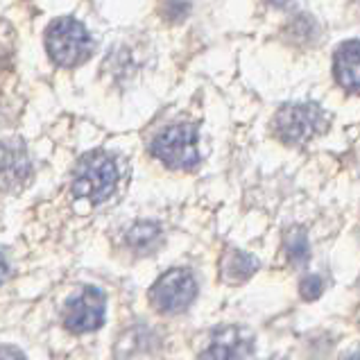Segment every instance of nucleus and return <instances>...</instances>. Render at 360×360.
<instances>
[{
    "label": "nucleus",
    "mask_w": 360,
    "mask_h": 360,
    "mask_svg": "<svg viewBox=\"0 0 360 360\" xmlns=\"http://www.w3.org/2000/svg\"><path fill=\"white\" fill-rule=\"evenodd\" d=\"M256 352V338L247 326H218L209 335V342L200 360H252Z\"/></svg>",
    "instance_id": "obj_6"
},
{
    "label": "nucleus",
    "mask_w": 360,
    "mask_h": 360,
    "mask_svg": "<svg viewBox=\"0 0 360 360\" xmlns=\"http://www.w3.org/2000/svg\"><path fill=\"white\" fill-rule=\"evenodd\" d=\"M0 360H25V356L14 347H0Z\"/></svg>",
    "instance_id": "obj_16"
},
{
    "label": "nucleus",
    "mask_w": 360,
    "mask_h": 360,
    "mask_svg": "<svg viewBox=\"0 0 360 360\" xmlns=\"http://www.w3.org/2000/svg\"><path fill=\"white\" fill-rule=\"evenodd\" d=\"M118 186L116 159L107 152H91L79 161L73 177V195L89 204H102Z\"/></svg>",
    "instance_id": "obj_1"
},
{
    "label": "nucleus",
    "mask_w": 360,
    "mask_h": 360,
    "mask_svg": "<svg viewBox=\"0 0 360 360\" xmlns=\"http://www.w3.org/2000/svg\"><path fill=\"white\" fill-rule=\"evenodd\" d=\"M340 360H360V352H352V354H347V356H342Z\"/></svg>",
    "instance_id": "obj_18"
},
{
    "label": "nucleus",
    "mask_w": 360,
    "mask_h": 360,
    "mask_svg": "<svg viewBox=\"0 0 360 360\" xmlns=\"http://www.w3.org/2000/svg\"><path fill=\"white\" fill-rule=\"evenodd\" d=\"M107 317V297L96 285L82 288V292L68 302L64 313V324L73 333L98 331Z\"/></svg>",
    "instance_id": "obj_7"
},
{
    "label": "nucleus",
    "mask_w": 360,
    "mask_h": 360,
    "mask_svg": "<svg viewBox=\"0 0 360 360\" xmlns=\"http://www.w3.org/2000/svg\"><path fill=\"white\" fill-rule=\"evenodd\" d=\"M358 288H360V279H358Z\"/></svg>",
    "instance_id": "obj_20"
},
{
    "label": "nucleus",
    "mask_w": 360,
    "mask_h": 360,
    "mask_svg": "<svg viewBox=\"0 0 360 360\" xmlns=\"http://www.w3.org/2000/svg\"><path fill=\"white\" fill-rule=\"evenodd\" d=\"M198 297V279L186 267H172L150 288V302L159 313L177 315Z\"/></svg>",
    "instance_id": "obj_5"
},
{
    "label": "nucleus",
    "mask_w": 360,
    "mask_h": 360,
    "mask_svg": "<svg viewBox=\"0 0 360 360\" xmlns=\"http://www.w3.org/2000/svg\"><path fill=\"white\" fill-rule=\"evenodd\" d=\"M198 143V127L191 122H179L159 131L152 141L150 152L172 170H193L202 159Z\"/></svg>",
    "instance_id": "obj_3"
},
{
    "label": "nucleus",
    "mask_w": 360,
    "mask_h": 360,
    "mask_svg": "<svg viewBox=\"0 0 360 360\" xmlns=\"http://www.w3.org/2000/svg\"><path fill=\"white\" fill-rule=\"evenodd\" d=\"M32 177V161L20 139L0 141V191L20 193Z\"/></svg>",
    "instance_id": "obj_8"
},
{
    "label": "nucleus",
    "mask_w": 360,
    "mask_h": 360,
    "mask_svg": "<svg viewBox=\"0 0 360 360\" xmlns=\"http://www.w3.org/2000/svg\"><path fill=\"white\" fill-rule=\"evenodd\" d=\"M270 5H274V7H283V5H288L290 0H267Z\"/></svg>",
    "instance_id": "obj_19"
},
{
    "label": "nucleus",
    "mask_w": 360,
    "mask_h": 360,
    "mask_svg": "<svg viewBox=\"0 0 360 360\" xmlns=\"http://www.w3.org/2000/svg\"><path fill=\"white\" fill-rule=\"evenodd\" d=\"M285 34H288V41L295 46H308L313 44L315 37H317V30H315V20L311 16H295L290 23L285 27Z\"/></svg>",
    "instance_id": "obj_13"
},
{
    "label": "nucleus",
    "mask_w": 360,
    "mask_h": 360,
    "mask_svg": "<svg viewBox=\"0 0 360 360\" xmlns=\"http://www.w3.org/2000/svg\"><path fill=\"white\" fill-rule=\"evenodd\" d=\"M285 254L288 261L292 265L302 267L311 259V243H308V236L302 227H292L290 231L285 233Z\"/></svg>",
    "instance_id": "obj_12"
},
{
    "label": "nucleus",
    "mask_w": 360,
    "mask_h": 360,
    "mask_svg": "<svg viewBox=\"0 0 360 360\" xmlns=\"http://www.w3.org/2000/svg\"><path fill=\"white\" fill-rule=\"evenodd\" d=\"M259 270V259L243 250H229L222 259V276L229 283H243Z\"/></svg>",
    "instance_id": "obj_10"
},
{
    "label": "nucleus",
    "mask_w": 360,
    "mask_h": 360,
    "mask_svg": "<svg viewBox=\"0 0 360 360\" xmlns=\"http://www.w3.org/2000/svg\"><path fill=\"white\" fill-rule=\"evenodd\" d=\"M186 14H188L186 0H168L166 7H163V16H166V20H170V23H177V20L186 18Z\"/></svg>",
    "instance_id": "obj_15"
},
{
    "label": "nucleus",
    "mask_w": 360,
    "mask_h": 360,
    "mask_svg": "<svg viewBox=\"0 0 360 360\" xmlns=\"http://www.w3.org/2000/svg\"><path fill=\"white\" fill-rule=\"evenodd\" d=\"M335 79L342 89L358 94L360 91V41H347L338 48L333 59Z\"/></svg>",
    "instance_id": "obj_9"
},
{
    "label": "nucleus",
    "mask_w": 360,
    "mask_h": 360,
    "mask_svg": "<svg viewBox=\"0 0 360 360\" xmlns=\"http://www.w3.org/2000/svg\"><path fill=\"white\" fill-rule=\"evenodd\" d=\"M163 240V231L157 222H136L125 233V243L136 254H152L159 250Z\"/></svg>",
    "instance_id": "obj_11"
},
{
    "label": "nucleus",
    "mask_w": 360,
    "mask_h": 360,
    "mask_svg": "<svg viewBox=\"0 0 360 360\" xmlns=\"http://www.w3.org/2000/svg\"><path fill=\"white\" fill-rule=\"evenodd\" d=\"M326 127V116L315 102H288L274 116V134L285 146H304Z\"/></svg>",
    "instance_id": "obj_4"
},
{
    "label": "nucleus",
    "mask_w": 360,
    "mask_h": 360,
    "mask_svg": "<svg viewBox=\"0 0 360 360\" xmlns=\"http://www.w3.org/2000/svg\"><path fill=\"white\" fill-rule=\"evenodd\" d=\"M7 272H9V265H7V259H5V254L0 252V283H3L7 279Z\"/></svg>",
    "instance_id": "obj_17"
},
{
    "label": "nucleus",
    "mask_w": 360,
    "mask_h": 360,
    "mask_svg": "<svg viewBox=\"0 0 360 360\" xmlns=\"http://www.w3.org/2000/svg\"><path fill=\"white\" fill-rule=\"evenodd\" d=\"M324 292V279L320 274H306L300 281V295L306 302H315Z\"/></svg>",
    "instance_id": "obj_14"
},
{
    "label": "nucleus",
    "mask_w": 360,
    "mask_h": 360,
    "mask_svg": "<svg viewBox=\"0 0 360 360\" xmlns=\"http://www.w3.org/2000/svg\"><path fill=\"white\" fill-rule=\"evenodd\" d=\"M46 50L57 66L75 68L94 55V39L79 20L57 18L48 25Z\"/></svg>",
    "instance_id": "obj_2"
}]
</instances>
